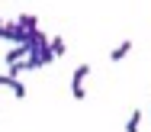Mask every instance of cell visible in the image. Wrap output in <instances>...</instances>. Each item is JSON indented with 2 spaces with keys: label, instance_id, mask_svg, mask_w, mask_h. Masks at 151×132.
<instances>
[{
  "label": "cell",
  "instance_id": "obj_5",
  "mask_svg": "<svg viewBox=\"0 0 151 132\" xmlns=\"http://www.w3.org/2000/svg\"><path fill=\"white\" fill-rule=\"evenodd\" d=\"M129 52H132V39H125V42H119V45H116V48L109 52V58H113V61H122V58H125Z\"/></svg>",
  "mask_w": 151,
  "mask_h": 132
},
{
  "label": "cell",
  "instance_id": "obj_4",
  "mask_svg": "<svg viewBox=\"0 0 151 132\" xmlns=\"http://www.w3.org/2000/svg\"><path fill=\"white\" fill-rule=\"evenodd\" d=\"M16 26H19L23 32H35V29H39V19H35L32 13H19V16H16Z\"/></svg>",
  "mask_w": 151,
  "mask_h": 132
},
{
  "label": "cell",
  "instance_id": "obj_3",
  "mask_svg": "<svg viewBox=\"0 0 151 132\" xmlns=\"http://www.w3.org/2000/svg\"><path fill=\"white\" fill-rule=\"evenodd\" d=\"M26 55H29V45H13V48L3 55V61H6V65H16V61H23Z\"/></svg>",
  "mask_w": 151,
  "mask_h": 132
},
{
  "label": "cell",
  "instance_id": "obj_7",
  "mask_svg": "<svg viewBox=\"0 0 151 132\" xmlns=\"http://www.w3.org/2000/svg\"><path fill=\"white\" fill-rule=\"evenodd\" d=\"M142 110H132V116H129V123H125V132H138V126H142Z\"/></svg>",
  "mask_w": 151,
  "mask_h": 132
},
{
  "label": "cell",
  "instance_id": "obj_6",
  "mask_svg": "<svg viewBox=\"0 0 151 132\" xmlns=\"http://www.w3.org/2000/svg\"><path fill=\"white\" fill-rule=\"evenodd\" d=\"M48 52H52L55 58H61V55L68 52V45H64V39H61V35H55V39H48Z\"/></svg>",
  "mask_w": 151,
  "mask_h": 132
},
{
  "label": "cell",
  "instance_id": "obj_1",
  "mask_svg": "<svg viewBox=\"0 0 151 132\" xmlns=\"http://www.w3.org/2000/svg\"><path fill=\"white\" fill-rule=\"evenodd\" d=\"M90 71H93L90 65H77V68H74V74H71V97H74V100H84V97H87L84 81L90 77Z\"/></svg>",
  "mask_w": 151,
  "mask_h": 132
},
{
  "label": "cell",
  "instance_id": "obj_2",
  "mask_svg": "<svg viewBox=\"0 0 151 132\" xmlns=\"http://www.w3.org/2000/svg\"><path fill=\"white\" fill-rule=\"evenodd\" d=\"M0 39L3 42H13V45H26L29 42V32H23L16 23H0Z\"/></svg>",
  "mask_w": 151,
  "mask_h": 132
}]
</instances>
